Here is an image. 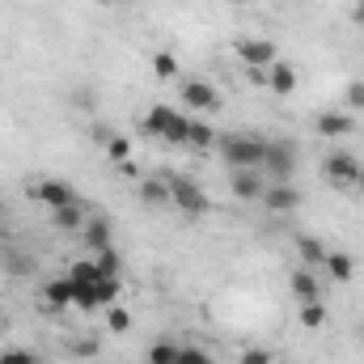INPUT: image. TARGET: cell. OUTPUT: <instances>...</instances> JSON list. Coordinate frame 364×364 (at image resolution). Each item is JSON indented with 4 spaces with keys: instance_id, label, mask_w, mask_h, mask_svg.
I'll list each match as a JSON object with an SVG mask.
<instances>
[{
    "instance_id": "d4e9b609",
    "label": "cell",
    "mask_w": 364,
    "mask_h": 364,
    "mask_svg": "<svg viewBox=\"0 0 364 364\" xmlns=\"http://www.w3.org/2000/svg\"><path fill=\"white\" fill-rule=\"evenodd\" d=\"M322 322H326V305H322V301H309V305H301V326L318 331Z\"/></svg>"
},
{
    "instance_id": "4fadbf2b",
    "label": "cell",
    "mask_w": 364,
    "mask_h": 364,
    "mask_svg": "<svg viewBox=\"0 0 364 364\" xmlns=\"http://www.w3.org/2000/svg\"><path fill=\"white\" fill-rule=\"evenodd\" d=\"M81 242H85L90 250H106V246H114V242H110V225H106L102 216H90V220L81 225Z\"/></svg>"
},
{
    "instance_id": "2e32d148",
    "label": "cell",
    "mask_w": 364,
    "mask_h": 364,
    "mask_svg": "<svg viewBox=\"0 0 364 364\" xmlns=\"http://www.w3.org/2000/svg\"><path fill=\"white\" fill-rule=\"evenodd\" d=\"M267 90H275V93H292V90H296V68L275 60L272 68H267Z\"/></svg>"
},
{
    "instance_id": "f35d334b",
    "label": "cell",
    "mask_w": 364,
    "mask_h": 364,
    "mask_svg": "<svg viewBox=\"0 0 364 364\" xmlns=\"http://www.w3.org/2000/svg\"><path fill=\"white\" fill-rule=\"evenodd\" d=\"M229 4H246V0H229Z\"/></svg>"
},
{
    "instance_id": "ab89813d",
    "label": "cell",
    "mask_w": 364,
    "mask_h": 364,
    "mask_svg": "<svg viewBox=\"0 0 364 364\" xmlns=\"http://www.w3.org/2000/svg\"><path fill=\"white\" fill-rule=\"evenodd\" d=\"M0 242H4V229H0Z\"/></svg>"
},
{
    "instance_id": "836d02e7",
    "label": "cell",
    "mask_w": 364,
    "mask_h": 364,
    "mask_svg": "<svg viewBox=\"0 0 364 364\" xmlns=\"http://www.w3.org/2000/svg\"><path fill=\"white\" fill-rule=\"evenodd\" d=\"M4 267H9V272H17V275H26V272H30V259H21V255H13V259H9Z\"/></svg>"
},
{
    "instance_id": "e575fe53",
    "label": "cell",
    "mask_w": 364,
    "mask_h": 364,
    "mask_svg": "<svg viewBox=\"0 0 364 364\" xmlns=\"http://www.w3.org/2000/svg\"><path fill=\"white\" fill-rule=\"evenodd\" d=\"M77 356H97V339H85V343H77Z\"/></svg>"
},
{
    "instance_id": "d6a6232c",
    "label": "cell",
    "mask_w": 364,
    "mask_h": 364,
    "mask_svg": "<svg viewBox=\"0 0 364 364\" xmlns=\"http://www.w3.org/2000/svg\"><path fill=\"white\" fill-rule=\"evenodd\" d=\"M348 106L352 110H364V81H352L348 85Z\"/></svg>"
},
{
    "instance_id": "cb8c5ba5",
    "label": "cell",
    "mask_w": 364,
    "mask_h": 364,
    "mask_svg": "<svg viewBox=\"0 0 364 364\" xmlns=\"http://www.w3.org/2000/svg\"><path fill=\"white\" fill-rule=\"evenodd\" d=\"M144 203H170V182H140Z\"/></svg>"
},
{
    "instance_id": "7402d4cb",
    "label": "cell",
    "mask_w": 364,
    "mask_h": 364,
    "mask_svg": "<svg viewBox=\"0 0 364 364\" xmlns=\"http://www.w3.org/2000/svg\"><path fill=\"white\" fill-rule=\"evenodd\" d=\"M212 144H216L212 127H208V123H195V119H191V140H186V149H199V153H203V149H212Z\"/></svg>"
},
{
    "instance_id": "9c48e42d",
    "label": "cell",
    "mask_w": 364,
    "mask_h": 364,
    "mask_svg": "<svg viewBox=\"0 0 364 364\" xmlns=\"http://www.w3.org/2000/svg\"><path fill=\"white\" fill-rule=\"evenodd\" d=\"M314 127H318V136H326V140H343V136H352V132H356V114H343V110H322Z\"/></svg>"
},
{
    "instance_id": "ffe728a7",
    "label": "cell",
    "mask_w": 364,
    "mask_h": 364,
    "mask_svg": "<svg viewBox=\"0 0 364 364\" xmlns=\"http://www.w3.org/2000/svg\"><path fill=\"white\" fill-rule=\"evenodd\" d=\"M119 288H123V284H119V275H102V279L93 284L97 305H114V301H119Z\"/></svg>"
},
{
    "instance_id": "ac0fdd59",
    "label": "cell",
    "mask_w": 364,
    "mask_h": 364,
    "mask_svg": "<svg viewBox=\"0 0 364 364\" xmlns=\"http://www.w3.org/2000/svg\"><path fill=\"white\" fill-rule=\"evenodd\" d=\"M170 114H174V106H153L149 114H144V136H153V140H161L166 136V123H170Z\"/></svg>"
},
{
    "instance_id": "484cf974",
    "label": "cell",
    "mask_w": 364,
    "mask_h": 364,
    "mask_svg": "<svg viewBox=\"0 0 364 364\" xmlns=\"http://www.w3.org/2000/svg\"><path fill=\"white\" fill-rule=\"evenodd\" d=\"M174 356H178V343H170V339H157L149 348V364H174Z\"/></svg>"
},
{
    "instance_id": "5bb4252c",
    "label": "cell",
    "mask_w": 364,
    "mask_h": 364,
    "mask_svg": "<svg viewBox=\"0 0 364 364\" xmlns=\"http://www.w3.org/2000/svg\"><path fill=\"white\" fill-rule=\"evenodd\" d=\"M296 255H301V263H305V267H322L331 250H326V246H322L318 237H309V233H301V237H296Z\"/></svg>"
},
{
    "instance_id": "44dd1931",
    "label": "cell",
    "mask_w": 364,
    "mask_h": 364,
    "mask_svg": "<svg viewBox=\"0 0 364 364\" xmlns=\"http://www.w3.org/2000/svg\"><path fill=\"white\" fill-rule=\"evenodd\" d=\"M68 279H73V284H97L102 272H97V263H93V259H77V263H73V272H68Z\"/></svg>"
},
{
    "instance_id": "d590c367",
    "label": "cell",
    "mask_w": 364,
    "mask_h": 364,
    "mask_svg": "<svg viewBox=\"0 0 364 364\" xmlns=\"http://www.w3.org/2000/svg\"><path fill=\"white\" fill-rule=\"evenodd\" d=\"M352 17H356V21H360V26H364V0H360V4H356V13H352Z\"/></svg>"
},
{
    "instance_id": "8992f818",
    "label": "cell",
    "mask_w": 364,
    "mask_h": 364,
    "mask_svg": "<svg viewBox=\"0 0 364 364\" xmlns=\"http://www.w3.org/2000/svg\"><path fill=\"white\" fill-rule=\"evenodd\" d=\"M182 106L208 114V110H220V93L212 90L208 81H195V77H191V81H182Z\"/></svg>"
},
{
    "instance_id": "d6986e66",
    "label": "cell",
    "mask_w": 364,
    "mask_h": 364,
    "mask_svg": "<svg viewBox=\"0 0 364 364\" xmlns=\"http://www.w3.org/2000/svg\"><path fill=\"white\" fill-rule=\"evenodd\" d=\"M85 220H90V216L81 212V203H68V208H60V212H55V225H60V229H68V233H81V225H85Z\"/></svg>"
},
{
    "instance_id": "8fae6325",
    "label": "cell",
    "mask_w": 364,
    "mask_h": 364,
    "mask_svg": "<svg viewBox=\"0 0 364 364\" xmlns=\"http://www.w3.org/2000/svg\"><path fill=\"white\" fill-rule=\"evenodd\" d=\"M292 292H296V301H301V305H309V301H322V284H318L314 267H301V272H292Z\"/></svg>"
},
{
    "instance_id": "e0dca14e",
    "label": "cell",
    "mask_w": 364,
    "mask_h": 364,
    "mask_svg": "<svg viewBox=\"0 0 364 364\" xmlns=\"http://www.w3.org/2000/svg\"><path fill=\"white\" fill-rule=\"evenodd\" d=\"M166 144H178V149H186V140H191V119L182 114V110H174L170 114V123H166V136H161Z\"/></svg>"
},
{
    "instance_id": "7c38bea8",
    "label": "cell",
    "mask_w": 364,
    "mask_h": 364,
    "mask_svg": "<svg viewBox=\"0 0 364 364\" xmlns=\"http://www.w3.org/2000/svg\"><path fill=\"white\" fill-rule=\"evenodd\" d=\"M43 305H51V309H68V305H73V279H68V275L47 279V288H43Z\"/></svg>"
},
{
    "instance_id": "1f68e13d",
    "label": "cell",
    "mask_w": 364,
    "mask_h": 364,
    "mask_svg": "<svg viewBox=\"0 0 364 364\" xmlns=\"http://www.w3.org/2000/svg\"><path fill=\"white\" fill-rule=\"evenodd\" d=\"M237 364H272V352L267 348H250V352H242Z\"/></svg>"
},
{
    "instance_id": "4dcf8cb0",
    "label": "cell",
    "mask_w": 364,
    "mask_h": 364,
    "mask_svg": "<svg viewBox=\"0 0 364 364\" xmlns=\"http://www.w3.org/2000/svg\"><path fill=\"white\" fill-rule=\"evenodd\" d=\"M0 364H38V360L26 348H0Z\"/></svg>"
},
{
    "instance_id": "ba28073f",
    "label": "cell",
    "mask_w": 364,
    "mask_h": 364,
    "mask_svg": "<svg viewBox=\"0 0 364 364\" xmlns=\"http://www.w3.org/2000/svg\"><path fill=\"white\" fill-rule=\"evenodd\" d=\"M263 203H267V212H296L301 208V191L292 186V182H267V191H263Z\"/></svg>"
},
{
    "instance_id": "74e56055",
    "label": "cell",
    "mask_w": 364,
    "mask_h": 364,
    "mask_svg": "<svg viewBox=\"0 0 364 364\" xmlns=\"http://www.w3.org/2000/svg\"><path fill=\"white\" fill-rule=\"evenodd\" d=\"M0 220H4V199H0Z\"/></svg>"
},
{
    "instance_id": "603a6c76",
    "label": "cell",
    "mask_w": 364,
    "mask_h": 364,
    "mask_svg": "<svg viewBox=\"0 0 364 364\" xmlns=\"http://www.w3.org/2000/svg\"><path fill=\"white\" fill-rule=\"evenodd\" d=\"M93 263H97V272H102V275H119V272H123V259H119V250H114V246L97 250V259H93Z\"/></svg>"
},
{
    "instance_id": "f1b7e54d",
    "label": "cell",
    "mask_w": 364,
    "mask_h": 364,
    "mask_svg": "<svg viewBox=\"0 0 364 364\" xmlns=\"http://www.w3.org/2000/svg\"><path fill=\"white\" fill-rule=\"evenodd\" d=\"M106 157H110V161H127V157H132V140H127V136H114V140L106 144Z\"/></svg>"
},
{
    "instance_id": "83f0119b",
    "label": "cell",
    "mask_w": 364,
    "mask_h": 364,
    "mask_svg": "<svg viewBox=\"0 0 364 364\" xmlns=\"http://www.w3.org/2000/svg\"><path fill=\"white\" fill-rule=\"evenodd\" d=\"M106 326H110V331H127V326H132V314H127L123 305H106Z\"/></svg>"
},
{
    "instance_id": "8d00e7d4",
    "label": "cell",
    "mask_w": 364,
    "mask_h": 364,
    "mask_svg": "<svg viewBox=\"0 0 364 364\" xmlns=\"http://www.w3.org/2000/svg\"><path fill=\"white\" fill-rule=\"evenodd\" d=\"M356 186H360V195H364V174H360V182H356Z\"/></svg>"
},
{
    "instance_id": "52a82bcc",
    "label": "cell",
    "mask_w": 364,
    "mask_h": 364,
    "mask_svg": "<svg viewBox=\"0 0 364 364\" xmlns=\"http://www.w3.org/2000/svg\"><path fill=\"white\" fill-rule=\"evenodd\" d=\"M237 60H242L246 68H272L275 64V43H267V38H242V43H237Z\"/></svg>"
},
{
    "instance_id": "6da1fadb",
    "label": "cell",
    "mask_w": 364,
    "mask_h": 364,
    "mask_svg": "<svg viewBox=\"0 0 364 364\" xmlns=\"http://www.w3.org/2000/svg\"><path fill=\"white\" fill-rule=\"evenodd\" d=\"M220 157H225L233 170H263L267 140H259V136H225V140H220Z\"/></svg>"
},
{
    "instance_id": "30bf717a",
    "label": "cell",
    "mask_w": 364,
    "mask_h": 364,
    "mask_svg": "<svg viewBox=\"0 0 364 364\" xmlns=\"http://www.w3.org/2000/svg\"><path fill=\"white\" fill-rule=\"evenodd\" d=\"M229 191H233L237 199H263V191H267V182H263V170H233V178H229Z\"/></svg>"
},
{
    "instance_id": "9a60e30c",
    "label": "cell",
    "mask_w": 364,
    "mask_h": 364,
    "mask_svg": "<svg viewBox=\"0 0 364 364\" xmlns=\"http://www.w3.org/2000/svg\"><path fill=\"white\" fill-rule=\"evenodd\" d=\"M322 267H326V275H331L335 284H348V279L356 275V263H352V255H343V250H331Z\"/></svg>"
},
{
    "instance_id": "277c9868",
    "label": "cell",
    "mask_w": 364,
    "mask_h": 364,
    "mask_svg": "<svg viewBox=\"0 0 364 364\" xmlns=\"http://www.w3.org/2000/svg\"><path fill=\"white\" fill-rule=\"evenodd\" d=\"M263 170L272 174V182H288L296 170V144H267V157H263Z\"/></svg>"
},
{
    "instance_id": "7a4b0ae2",
    "label": "cell",
    "mask_w": 364,
    "mask_h": 364,
    "mask_svg": "<svg viewBox=\"0 0 364 364\" xmlns=\"http://www.w3.org/2000/svg\"><path fill=\"white\" fill-rule=\"evenodd\" d=\"M170 182V203L182 208V216H203L208 212V195L195 178H166Z\"/></svg>"
},
{
    "instance_id": "5b68a950",
    "label": "cell",
    "mask_w": 364,
    "mask_h": 364,
    "mask_svg": "<svg viewBox=\"0 0 364 364\" xmlns=\"http://www.w3.org/2000/svg\"><path fill=\"white\" fill-rule=\"evenodd\" d=\"M30 195L38 199V203H47L51 212H60V208H68V203H77V195H73V186L60 178H43L30 186Z\"/></svg>"
},
{
    "instance_id": "4316f807",
    "label": "cell",
    "mask_w": 364,
    "mask_h": 364,
    "mask_svg": "<svg viewBox=\"0 0 364 364\" xmlns=\"http://www.w3.org/2000/svg\"><path fill=\"white\" fill-rule=\"evenodd\" d=\"M153 73H157L161 81H174V77H178V60H174L170 51H161V55H153Z\"/></svg>"
},
{
    "instance_id": "3957f363",
    "label": "cell",
    "mask_w": 364,
    "mask_h": 364,
    "mask_svg": "<svg viewBox=\"0 0 364 364\" xmlns=\"http://www.w3.org/2000/svg\"><path fill=\"white\" fill-rule=\"evenodd\" d=\"M364 174V166L352 157V153H331L326 157V178H331V186H339V191H348V186H356Z\"/></svg>"
},
{
    "instance_id": "f546056e",
    "label": "cell",
    "mask_w": 364,
    "mask_h": 364,
    "mask_svg": "<svg viewBox=\"0 0 364 364\" xmlns=\"http://www.w3.org/2000/svg\"><path fill=\"white\" fill-rule=\"evenodd\" d=\"M174 364H212V360H208V352H203V348H191V343H182L178 356H174Z\"/></svg>"
}]
</instances>
